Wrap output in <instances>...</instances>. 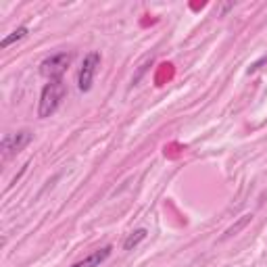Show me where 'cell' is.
Listing matches in <instances>:
<instances>
[{
  "label": "cell",
  "mask_w": 267,
  "mask_h": 267,
  "mask_svg": "<svg viewBox=\"0 0 267 267\" xmlns=\"http://www.w3.org/2000/svg\"><path fill=\"white\" fill-rule=\"evenodd\" d=\"M65 96H67V86L63 79H52V82L44 84L40 92V102H38V117L46 119L50 115H55L61 102L65 100Z\"/></svg>",
  "instance_id": "cell-1"
},
{
  "label": "cell",
  "mask_w": 267,
  "mask_h": 267,
  "mask_svg": "<svg viewBox=\"0 0 267 267\" xmlns=\"http://www.w3.org/2000/svg\"><path fill=\"white\" fill-rule=\"evenodd\" d=\"M71 63H73L71 52H55V55L46 57L40 63V75L46 77L48 82H52V79H63V73L69 69Z\"/></svg>",
  "instance_id": "cell-2"
},
{
  "label": "cell",
  "mask_w": 267,
  "mask_h": 267,
  "mask_svg": "<svg viewBox=\"0 0 267 267\" xmlns=\"http://www.w3.org/2000/svg\"><path fill=\"white\" fill-rule=\"evenodd\" d=\"M100 63H102V57H100L98 50H92L84 57L82 67H79V73H77V90L79 92H90L92 90L94 75H96Z\"/></svg>",
  "instance_id": "cell-3"
},
{
  "label": "cell",
  "mask_w": 267,
  "mask_h": 267,
  "mask_svg": "<svg viewBox=\"0 0 267 267\" xmlns=\"http://www.w3.org/2000/svg\"><path fill=\"white\" fill-rule=\"evenodd\" d=\"M30 142H32V131L21 129V131H17V134H7V136L0 140V150H3V157H5V159H11L13 154L21 152Z\"/></svg>",
  "instance_id": "cell-4"
},
{
  "label": "cell",
  "mask_w": 267,
  "mask_h": 267,
  "mask_svg": "<svg viewBox=\"0 0 267 267\" xmlns=\"http://www.w3.org/2000/svg\"><path fill=\"white\" fill-rule=\"evenodd\" d=\"M111 253H113V247H111V244H106V247H102V249L94 251L92 255H88L86 259H82V261L73 263L71 267H100L106 259L111 257Z\"/></svg>",
  "instance_id": "cell-5"
},
{
  "label": "cell",
  "mask_w": 267,
  "mask_h": 267,
  "mask_svg": "<svg viewBox=\"0 0 267 267\" xmlns=\"http://www.w3.org/2000/svg\"><path fill=\"white\" fill-rule=\"evenodd\" d=\"M148 236V232H146V228H138V230H134V232H129L127 234V238L123 240V251H134L136 249L142 240Z\"/></svg>",
  "instance_id": "cell-6"
},
{
  "label": "cell",
  "mask_w": 267,
  "mask_h": 267,
  "mask_svg": "<svg viewBox=\"0 0 267 267\" xmlns=\"http://www.w3.org/2000/svg\"><path fill=\"white\" fill-rule=\"evenodd\" d=\"M28 34H30V30L25 28V25H19L17 30H13L9 36H5L3 40H0V48H9V46H13L15 42H21Z\"/></svg>",
  "instance_id": "cell-7"
},
{
  "label": "cell",
  "mask_w": 267,
  "mask_h": 267,
  "mask_svg": "<svg viewBox=\"0 0 267 267\" xmlns=\"http://www.w3.org/2000/svg\"><path fill=\"white\" fill-rule=\"evenodd\" d=\"M251 221H253V215H251V213H247V215H242V217H240V219H238L234 226H230V228L224 232V240H226V238H230V236H236L240 230H244V228H247Z\"/></svg>",
  "instance_id": "cell-8"
},
{
  "label": "cell",
  "mask_w": 267,
  "mask_h": 267,
  "mask_svg": "<svg viewBox=\"0 0 267 267\" xmlns=\"http://www.w3.org/2000/svg\"><path fill=\"white\" fill-rule=\"evenodd\" d=\"M150 65H152V61H146V63H144V65H142V67L138 69V73H136V75H134V79H131V84H134V86H136V84L140 82V79H142V75L146 73V69H148Z\"/></svg>",
  "instance_id": "cell-9"
},
{
  "label": "cell",
  "mask_w": 267,
  "mask_h": 267,
  "mask_svg": "<svg viewBox=\"0 0 267 267\" xmlns=\"http://www.w3.org/2000/svg\"><path fill=\"white\" fill-rule=\"evenodd\" d=\"M232 9H234V3L221 5V9H219V17H226V13H228V11H232Z\"/></svg>",
  "instance_id": "cell-10"
}]
</instances>
